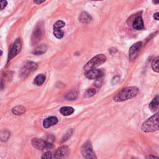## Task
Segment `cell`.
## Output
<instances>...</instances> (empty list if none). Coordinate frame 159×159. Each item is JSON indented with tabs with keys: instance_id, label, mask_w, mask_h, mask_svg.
<instances>
[{
	"instance_id": "1",
	"label": "cell",
	"mask_w": 159,
	"mask_h": 159,
	"mask_svg": "<svg viewBox=\"0 0 159 159\" xmlns=\"http://www.w3.org/2000/svg\"><path fill=\"white\" fill-rule=\"evenodd\" d=\"M139 93V89L136 86L126 87L121 89L114 96L116 102H122L135 97Z\"/></svg>"
},
{
	"instance_id": "2",
	"label": "cell",
	"mask_w": 159,
	"mask_h": 159,
	"mask_svg": "<svg viewBox=\"0 0 159 159\" xmlns=\"http://www.w3.org/2000/svg\"><path fill=\"white\" fill-rule=\"evenodd\" d=\"M159 129V112H156L145 120L141 125V130L143 132H153Z\"/></svg>"
},
{
	"instance_id": "3",
	"label": "cell",
	"mask_w": 159,
	"mask_h": 159,
	"mask_svg": "<svg viewBox=\"0 0 159 159\" xmlns=\"http://www.w3.org/2000/svg\"><path fill=\"white\" fill-rule=\"evenodd\" d=\"M106 60V57L103 54H99L92 58L85 65L84 69L85 71L95 69L99 65L104 63Z\"/></svg>"
},
{
	"instance_id": "4",
	"label": "cell",
	"mask_w": 159,
	"mask_h": 159,
	"mask_svg": "<svg viewBox=\"0 0 159 159\" xmlns=\"http://www.w3.org/2000/svg\"><path fill=\"white\" fill-rule=\"evenodd\" d=\"M32 146L39 150H47L51 149L53 147L52 143L38 138H34L31 140Z\"/></svg>"
},
{
	"instance_id": "5",
	"label": "cell",
	"mask_w": 159,
	"mask_h": 159,
	"mask_svg": "<svg viewBox=\"0 0 159 159\" xmlns=\"http://www.w3.org/2000/svg\"><path fill=\"white\" fill-rule=\"evenodd\" d=\"M37 68V64L33 61L27 62L20 69L19 71L20 76L22 78H26L32 71L35 70Z\"/></svg>"
},
{
	"instance_id": "6",
	"label": "cell",
	"mask_w": 159,
	"mask_h": 159,
	"mask_svg": "<svg viewBox=\"0 0 159 159\" xmlns=\"http://www.w3.org/2000/svg\"><path fill=\"white\" fill-rule=\"evenodd\" d=\"M81 153L85 158H97L93 150L91 143L89 141L85 142L81 148Z\"/></svg>"
},
{
	"instance_id": "7",
	"label": "cell",
	"mask_w": 159,
	"mask_h": 159,
	"mask_svg": "<svg viewBox=\"0 0 159 159\" xmlns=\"http://www.w3.org/2000/svg\"><path fill=\"white\" fill-rule=\"evenodd\" d=\"M21 49H22L21 40L20 39L18 38L14 41V43L12 44V45L10 49V52L9 53L8 58H7L8 61L11 60L15 56H16L18 53H19Z\"/></svg>"
},
{
	"instance_id": "8",
	"label": "cell",
	"mask_w": 159,
	"mask_h": 159,
	"mask_svg": "<svg viewBox=\"0 0 159 159\" xmlns=\"http://www.w3.org/2000/svg\"><path fill=\"white\" fill-rule=\"evenodd\" d=\"M143 45L142 41H139L133 44L129 51V58L130 60H134L136 58L138 53Z\"/></svg>"
},
{
	"instance_id": "9",
	"label": "cell",
	"mask_w": 159,
	"mask_h": 159,
	"mask_svg": "<svg viewBox=\"0 0 159 159\" xmlns=\"http://www.w3.org/2000/svg\"><path fill=\"white\" fill-rule=\"evenodd\" d=\"M104 75L103 71L99 69H92L90 70L85 71L84 76L89 80H97L101 78Z\"/></svg>"
},
{
	"instance_id": "10",
	"label": "cell",
	"mask_w": 159,
	"mask_h": 159,
	"mask_svg": "<svg viewBox=\"0 0 159 159\" xmlns=\"http://www.w3.org/2000/svg\"><path fill=\"white\" fill-rule=\"evenodd\" d=\"M69 154V148L66 145H63L58 147L54 154L53 158H66Z\"/></svg>"
},
{
	"instance_id": "11",
	"label": "cell",
	"mask_w": 159,
	"mask_h": 159,
	"mask_svg": "<svg viewBox=\"0 0 159 159\" xmlns=\"http://www.w3.org/2000/svg\"><path fill=\"white\" fill-rule=\"evenodd\" d=\"M42 37V30L40 28H37L34 31L32 35V45H35L37 43L39 42Z\"/></svg>"
},
{
	"instance_id": "12",
	"label": "cell",
	"mask_w": 159,
	"mask_h": 159,
	"mask_svg": "<svg viewBox=\"0 0 159 159\" xmlns=\"http://www.w3.org/2000/svg\"><path fill=\"white\" fill-rule=\"evenodd\" d=\"M57 122H58V119L57 117L50 116V117H48L43 120V126L45 128L47 129V128H49V127L55 125L56 124H57Z\"/></svg>"
},
{
	"instance_id": "13",
	"label": "cell",
	"mask_w": 159,
	"mask_h": 159,
	"mask_svg": "<svg viewBox=\"0 0 159 159\" xmlns=\"http://www.w3.org/2000/svg\"><path fill=\"white\" fill-rule=\"evenodd\" d=\"M148 107L150 110L154 112L157 111L159 107V95H157L149 103Z\"/></svg>"
},
{
	"instance_id": "14",
	"label": "cell",
	"mask_w": 159,
	"mask_h": 159,
	"mask_svg": "<svg viewBox=\"0 0 159 159\" xmlns=\"http://www.w3.org/2000/svg\"><path fill=\"white\" fill-rule=\"evenodd\" d=\"M133 28L135 30H142L144 28V24L143 21L141 16H137L134 21L133 22L132 24Z\"/></svg>"
},
{
	"instance_id": "15",
	"label": "cell",
	"mask_w": 159,
	"mask_h": 159,
	"mask_svg": "<svg viewBox=\"0 0 159 159\" xmlns=\"http://www.w3.org/2000/svg\"><path fill=\"white\" fill-rule=\"evenodd\" d=\"M47 50V46L45 44H41L37 45L32 51V53L36 55H42Z\"/></svg>"
},
{
	"instance_id": "16",
	"label": "cell",
	"mask_w": 159,
	"mask_h": 159,
	"mask_svg": "<svg viewBox=\"0 0 159 159\" xmlns=\"http://www.w3.org/2000/svg\"><path fill=\"white\" fill-rule=\"evenodd\" d=\"M92 20L91 16L86 12H83L79 17V20L83 24H88Z\"/></svg>"
},
{
	"instance_id": "17",
	"label": "cell",
	"mask_w": 159,
	"mask_h": 159,
	"mask_svg": "<svg viewBox=\"0 0 159 159\" xmlns=\"http://www.w3.org/2000/svg\"><path fill=\"white\" fill-rule=\"evenodd\" d=\"M60 112L65 116H70L74 112V109L70 106H64L60 108Z\"/></svg>"
},
{
	"instance_id": "18",
	"label": "cell",
	"mask_w": 159,
	"mask_h": 159,
	"mask_svg": "<svg viewBox=\"0 0 159 159\" xmlns=\"http://www.w3.org/2000/svg\"><path fill=\"white\" fill-rule=\"evenodd\" d=\"M45 81V76L43 74H39L34 78V83L37 86H41Z\"/></svg>"
},
{
	"instance_id": "19",
	"label": "cell",
	"mask_w": 159,
	"mask_h": 159,
	"mask_svg": "<svg viewBox=\"0 0 159 159\" xmlns=\"http://www.w3.org/2000/svg\"><path fill=\"white\" fill-rule=\"evenodd\" d=\"M11 111L15 115H20L25 112V108L22 106H16L14 107Z\"/></svg>"
},
{
	"instance_id": "20",
	"label": "cell",
	"mask_w": 159,
	"mask_h": 159,
	"mask_svg": "<svg viewBox=\"0 0 159 159\" xmlns=\"http://www.w3.org/2000/svg\"><path fill=\"white\" fill-rule=\"evenodd\" d=\"M151 66L152 70L157 72L159 73V57H155L152 61Z\"/></svg>"
},
{
	"instance_id": "21",
	"label": "cell",
	"mask_w": 159,
	"mask_h": 159,
	"mask_svg": "<svg viewBox=\"0 0 159 159\" xmlns=\"http://www.w3.org/2000/svg\"><path fill=\"white\" fill-rule=\"evenodd\" d=\"M77 96H78V92L75 90H71L66 94L65 98L68 100H75L76 99Z\"/></svg>"
},
{
	"instance_id": "22",
	"label": "cell",
	"mask_w": 159,
	"mask_h": 159,
	"mask_svg": "<svg viewBox=\"0 0 159 159\" xmlns=\"http://www.w3.org/2000/svg\"><path fill=\"white\" fill-rule=\"evenodd\" d=\"M53 35L57 39H61L64 35V32L61 29L53 28Z\"/></svg>"
},
{
	"instance_id": "23",
	"label": "cell",
	"mask_w": 159,
	"mask_h": 159,
	"mask_svg": "<svg viewBox=\"0 0 159 159\" xmlns=\"http://www.w3.org/2000/svg\"><path fill=\"white\" fill-rule=\"evenodd\" d=\"M65 25V22H63V20H57L53 25V28L54 29H61L62 27H63Z\"/></svg>"
},
{
	"instance_id": "24",
	"label": "cell",
	"mask_w": 159,
	"mask_h": 159,
	"mask_svg": "<svg viewBox=\"0 0 159 159\" xmlns=\"http://www.w3.org/2000/svg\"><path fill=\"white\" fill-rule=\"evenodd\" d=\"M96 91L95 89L90 88V89H88V90H86V91L85 92L84 96L87 98H89V97L94 96L96 94Z\"/></svg>"
},
{
	"instance_id": "25",
	"label": "cell",
	"mask_w": 159,
	"mask_h": 159,
	"mask_svg": "<svg viewBox=\"0 0 159 159\" xmlns=\"http://www.w3.org/2000/svg\"><path fill=\"white\" fill-rule=\"evenodd\" d=\"M72 129H70V130H68V132L65 134V135L63 137V138L61 139V142H65V141H66V140H68L70 137V136L71 135V134H72Z\"/></svg>"
},
{
	"instance_id": "26",
	"label": "cell",
	"mask_w": 159,
	"mask_h": 159,
	"mask_svg": "<svg viewBox=\"0 0 159 159\" xmlns=\"http://www.w3.org/2000/svg\"><path fill=\"white\" fill-rule=\"evenodd\" d=\"M41 158H52V153L50 152H46L41 156Z\"/></svg>"
},
{
	"instance_id": "27",
	"label": "cell",
	"mask_w": 159,
	"mask_h": 159,
	"mask_svg": "<svg viewBox=\"0 0 159 159\" xmlns=\"http://www.w3.org/2000/svg\"><path fill=\"white\" fill-rule=\"evenodd\" d=\"M7 4V2L6 0H1L0 1V6H1V9L2 10L4 8L6 7V6Z\"/></svg>"
},
{
	"instance_id": "28",
	"label": "cell",
	"mask_w": 159,
	"mask_h": 159,
	"mask_svg": "<svg viewBox=\"0 0 159 159\" xmlns=\"http://www.w3.org/2000/svg\"><path fill=\"white\" fill-rule=\"evenodd\" d=\"M9 135H10L9 133L7 131H5V135H4V137H1V140L2 141H6L9 139Z\"/></svg>"
},
{
	"instance_id": "29",
	"label": "cell",
	"mask_w": 159,
	"mask_h": 159,
	"mask_svg": "<svg viewBox=\"0 0 159 159\" xmlns=\"http://www.w3.org/2000/svg\"><path fill=\"white\" fill-rule=\"evenodd\" d=\"M94 84H95V86H97L98 88L100 87V86H101V84H102V81H101V78H99V79L96 80L95 83H94Z\"/></svg>"
},
{
	"instance_id": "30",
	"label": "cell",
	"mask_w": 159,
	"mask_h": 159,
	"mask_svg": "<svg viewBox=\"0 0 159 159\" xmlns=\"http://www.w3.org/2000/svg\"><path fill=\"white\" fill-rule=\"evenodd\" d=\"M119 81V76H115L112 78V83L114 84H116Z\"/></svg>"
},
{
	"instance_id": "31",
	"label": "cell",
	"mask_w": 159,
	"mask_h": 159,
	"mask_svg": "<svg viewBox=\"0 0 159 159\" xmlns=\"http://www.w3.org/2000/svg\"><path fill=\"white\" fill-rule=\"evenodd\" d=\"M145 158H158L159 157H157L153 154H150V155H148L147 156H146Z\"/></svg>"
},
{
	"instance_id": "32",
	"label": "cell",
	"mask_w": 159,
	"mask_h": 159,
	"mask_svg": "<svg viewBox=\"0 0 159 159\" xmlns=\"http://www.w3.org/2000/svg\"><path fill=\"white\" fill-rule=\"evenodd\" d=\"M153 18L157 20H159V12L155 13L153 14Z\"/></svg>"
},
{
	"instance_id": "33",
	"label": "cell",
	"mask_w": 159,
	"mask_h": 159,
	"mask_svg": "<svg viewBox=\"0 0 159 159\" xmlns=\"http://www.w3.org/2000/svg\"><path fill=\"white\" fill-rule=\"evenodd\" d=\"M45 0H34V2L35 3V4H41L42 2H43Z\"/></svg>"
},
{
	"instance_id": "34",
	"label": "cell",
	"mask_w": 159,
	"mask_h": 159,
	"mask_svg": "<svg viewBox=\"0 0 159 159\" xmlns=\"http://www.w3.org/2000/svg\"><path fill=\"white\" fill-rule=\"evenodd\" d=\"M153 2L154 4H159V0H153Z\"/></svg>"
},
{
	"instance_id": "35",
	"label": "cell",
	"mask_w": 159,
	"mask_h": 159,
	"mask_svg": "<svg viewBox=\"0 0 159 159\" xmlns=\"http://www.w3.org/2000/svg\"><path fill=\"white\" fill-rule=\"evenodd\" d=\"M93 1H102V0H93Z\"/></svg>"
}]
</instances>
